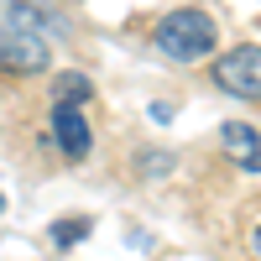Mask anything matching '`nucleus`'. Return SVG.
<instances>
[{
  "label": "nucleus",
  "instance_id": "nucleus-1",
  "mask_svg": "<svg viewBox=\"0 0 261 261\" xmlns=\"http://www.w3.org/2000/svg\"><path fill=\"white\" fill-rule=\"evenodd\" d=\"M151 42H157L162 58H178V63H199L209 58L214 47H220V27H214V16L204 11H167L157 21V32H151Z\"/></svg>",
  "mask_w": 261,
  "mask_h": 261
},
{
  "label": "nucleus",
  "instance_id": "nucleus-2",
  "mask_svg": "<svg viewBox=\"0 0 261 261\" xmlns=\"http://www.w3.org/2000/svg\"><path fill=\"white\" fill-rule=\"evenodd\" d=\"M214 84L235 99H261V47L256 42H241L230 47L220 63H214Z\"/></svg>",
  "mask_w": 261,
  "mask_h": 261
},
{
  "label": "nucleus",
  "instance_id": "nucleus-3",
  "mask_svg": "<svg viewBox=\"0 0 261 261\" xmlns=\"http://www.w3.org/2000/svg\"><path fill=\"white\" fill-rule=\"evenodd\" d=\"M42 37V42H47V37H58L63 27H58V21L47 16V11H37L32 6V0H0V37Z\"/></svg>",
  "mask_w": 261,
  "mask_h": 261
},
{
  "label": "nucleus",
  "instance_id": "nucleus-4",
  "mask_svg": "<svg viewBox=\"0 0 261 261\" xmlns=\"http://www.w3.org/2000/svg\"><path fill=\"white\" fill-rule=\"evenodd\" d=\"M53 136H58V146H63L68 162L89 157V120H84L79 105H53Z\"/></svg>",
  "mask_w": 261,
  "mask_h": 261
},
{
  "label": "nucleus",
  "instance_id": "nucleus-5",
  "mask_svg": "<svg viewBox=\"0 0 261 261\" xmlns=\"http://www.w3.org/2000/svg\"><path fill=\"white\" fill-rule=\"evenodd\" d=\"M0 68L11 73H42L47 68V42L42 37H0Z\"/></svg>",
  "mask_w": 261,
  "mask_h": 261
},
{
  "label": "nucleus",
  "instance_id": "nucleus-6",
  "mask_svg": "<svg viewBox=\"0 0 261 261\" xmlns=\"http://www.w3.org/2000/svg\"><path fill=\"white\" fill-rule=\"evenodd\" d=\"M220 146L230 151V162H241L246 172H261V130L246 125V120H230L220 130Z\"/></svg>",
  "mask_w": 261,
  "mask_h": 261
},
{
  "label": "nucleus",
  "instance_id": "nucleus-7",
  "mask_svg": "<svg viewBox=\"0 0 261 261\" xmlns=\"http://www.w3.org/2000/svg\"><path fill=\"white\" fill-rule=\"evenodd\" d=\"M53 99H58V105H84V99H94V79H84L79 68L58 73V79H53Z\"/></svg>",
  "mask_w": 261,
  "mask_h": 261
},
{
  "label": "nucleus",
  "instance_id": "nucleus-8",
  "mask_svg": "<svg viewBox=\"0 0 261 261\" xmlns=\"http://www.w3.org/2000/svg\"><path fill=\"white\" fill-rule=\"evenodd\" d=\"M84 235H89V220H58V225H53V246L68 251V246L84 241Z\"/></svg>",
  "mask_w": 261,
  "mask_h": 261
},
{
  "label": "nucleus",
  "instance_id": "nucleus-9",
  "mask_svg": "<svg viewBox=\"0 0 261 261\" xmlns=\"http://www.w3.org/2000/svg\"><path fill=\"white\" fill-rule=\"evenodd\" d=\"M251 256L261 261V225H256V235H251Z\"/></svg>",
  "mask_w": 261,
  "mask_h": 261
},
{
  "label": "nucleus",
  "instance_id": "nucleus-10",
  "mask_svg": "<svg viewBox=\"0 0 261 261\" xmlns=\"http://www.w3.org/2000/svg\"><path fill=\"white\" fill-rule=\"evenodd\" d=\"M0 214H6V193H0Z\"/></svg>",
  "mask_w": 261,
  "mask_h": 261
}]
</instances>
